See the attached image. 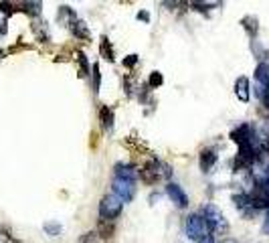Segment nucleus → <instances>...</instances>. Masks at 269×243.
Listing matches in <instances>:
<instances>
[{
	"instance_id": "11",
	"label": "nucleus",
	"mask_w": 269,
	"mask_h": 243,
	"mask_svg": "<svg viewBox=\"0 0 269 243\" xmlns=\"http://www.w3.org/2000/svg\"><path fill=\"white\" fill-rule=\"evenodd\" d=\"M57 20L63 24V26H71L77 16H75V10L69 8V6H59V12H57Z\"/></svg>"
},
{
	"instance_id": "17",
	"label": "nucleus",
	"mask_w": 269,
	"mask_h": 243,
	"mask_svg": "<svg viewBox=\"0 0 269 243\" xmlns=\"http://www.w3.org/2000/svg\"><path fill=\"white\" fill-rule=\"evenodd\" d=\"M99 51H102V57L104 59H108L110 63L116 59V55H114V45H112V41L108 39V37H102V43H99Z\"/></svg>"
},
{
	"instance_id": "22",
	"label": "nucleus",
	"mask_w": 269,
	"mask_h": 243,
	"mask_svg": "<svg viewBox=\"0 0 269 243\" xmlns=\"http://www.w3.org/2000/svg\"><path fill=\"white\" fill-rule=\"evenodd\" d=\"M162 83H164L162 73H160V71H152V73H150V79H148V87H150V89H156V87H160Z\"/></svg>"
},
{
	"instance_id": "26",
	"label": "nucleus",
	"mask_w": 269,
	"mask_h": 243,
	"mask_svg": "<svg viewBox=\"0 0 269 243\" xmlns=\"http://www.w3.org/2000/svg\"><path fill=\"white\" fill-rule=\"evenodd\" d=\"M138 20H142V22H150V14H148L146 10H140V12H138Z\"/></svg>"
},
{
	"instance_id": "5",
	"label": "nucleus",
	"mask_w": 269,
	"mask_h": 243,
	"mask_svg": "<svg viewBox=\"0 0 269 243\" xmlns=\"http://www.w3.org/2000/svg\"><path fill=\"white\" fill-rule=\"evenodd\" d=\"M253 138H255V130H253L251 124H241V126H237V128L231 132V140H233L235 144H239V146H245V144L257 146V142H255ZM257 148H259V146H257Z\"/></svg>"
},
{
	"instance_id": "12",
	"label": "nucleus",
	"mask_w": 269,
	"mask_h": 243,
	"mask_svg": "<svg viewBox=\"0 0 269 243\" xmlns=\"http://www.w3.org/2000/svg\"><path fill=\"white\" fill-rule=\"evenodd\" d=\"M32 32H35L37 39L43 41V43H49V39H51L49 28H47V22L41 20V18H35V20H32Z\"/></svg>"
},
{
	"instance_id": "31",
	"label": "nucleus",
	"mask_w": 269,
	"mask_h": 243,
	"mask_svg": "<svg viewBox=\"0 0 269 243\" xmlns=\"http://www.w3.org/2000/svg\"><path fill=\"white\" fill-rule=\"evenodd\" d=\"M2 57H4V53H2V49H0V59H2Z\"/></svg>"
},
{
	"instance_id": "7",
	"label": "nucleus",
	"mask_w": 269,
	"mask_h": 243,
	"mask_svg": "<svg viewBox=\"0 0 269 243\" xmlns=\"http://www.w3.org/2000/svg\"><path fill=\"white\" fill-rule=\"evenodd\" d=\"M114 175H116V179H124V181H132V183L140 179V170L134 164H124V162L114 166Z\"/></svg>"
},
{
	"instance_id": "19",
	"label": "nucleus",
	"mask_w": 269,
	"mask_h": 243,
	"mask_svg": "<svg viewBox=\"0 0 269 243\" xmlns=\"http://www.w3.org/2000/svg\"><path fill=\"white\" fill-rule=\"evenodd\" d=\"M18 6H20V10H22V12L30 14L32 18H37V16L41 14V8H43V4H41V2H20Z\"/></svg>"
},
{
	"instance_id": "4",
	"label": "nucleus",
	"mask_w": 269,
	"mask_h": 243,
	"mask_svg": "<svg viewBox=\"0 0 269 243\" xmlns=\"http://www.w3.org/2000/svg\"><path fill=\"white\" fill-rule=\"evenodd\" d=\"M112 195H116L122 203H130L136 195V183L132 181H124V179H114L112 183Z\"/></svg>"
},
{
	"instance_id": "6",
	"label": "nucleus",
	"mask_w": 269,
	"mask_h": 243,
	"mask_svg": "<svg viewBox=\"0 0 269 243\" xmlns=\"http://www.w3.org/2000/svg\"><path fill=\"white\" fill-rule=\"evenodd\" d=\"M166 195L170 197V201L178 207V209H186L188 207V197L182 191V187H178L176 183H168L166 185Z\"/></svg>"
},
{
	"instance_id": "16",
	"label": "nucleus",
	"mask_w": 269,
	"mask_h": 243,
	"mask_svg": "<svg viewBox=\"0 0 269 243\" xmlns=\"http://www.w3.org/2000/svg\"><path fill=\"white\" fill-rule=\"evenodd\" d=\"M255 79H257V85L269 89V63H259L257 69H255Z\"/></svg>"
},
{
	"instance_id": "18",
	"label": "nucleus",
	"mask_w": 269,
	"mask_h": 243,
	"mask_svg": "<svg viewBox=\"0 0 269 243\" xmlns=\"http://www.w3.org/2000/svg\"><path fill=\"white\" fill-rule=\"evenodd\" d=\"M75 61H77V65H79V77H87L89 75V61H87V57H85V53L83 51H75Z\"/></svg>"
},
{
	"instance_id": "9",
	"label": "nucleus",
	"mask_w": 269,
	"mask_h": 243,
	"mask_svg": "<svg viewBox=\"0 0 269 243\" xmlns=\"http://www.w3.org/2000/svg\"><path fill=\"white\" fill-rule=\"evenodd\" d=\"M217 154H215V150H209V148H205L203 152H200V160H198V164H200V170L203 172H211L213 170V166L217 164Z\"/></svg>"
},
{
	"instance_id": "3",
	"label": "nucleus",
	"mask_w": 269,
	"mask_h": 243,
	"mask_svg": "<svg viewBox=\"0 0 269 243\" xmlns=\"http://www.w3.org/2000/svg\"><path fill=\"white\" fill-rule=\"evenodd\" d=\"M122 209H124V203L116 195H106L99 201V217L104 221H114L116 217H120Z\"/></svg>"
},
{
	"instance_id": "23",
	"label": "nucleus",
	"mask_w": 269,
	"mask_h": 243,
	"mask_svg": "<svg viewBox=\"0 0 269 243\" xmlns=\"http://www.w3.org/2000/svg\"><path fill=\"white\" fill-rule=\"evenodd\" d=\"M79 243H99V235L95 231H87L79 237Z\"/></svg>"
},
{
	"instance_id": "21",
	"label": "nucleus",
	"mask_w": 269,
	"mask_h": 243,
	"mask_svg": "<svg viewBox=\"0 0 269 243\" xmlns=\"http://www.w3.org/2000/svg\"><path fill=\"white\" fill-rule=\"evenodd\" d=\"M91 77H93V85H91V89H93V93H99V85H102V73H99V65L97 63H93V67H91Z\"/></svg>"
},
{
	"instance_id": "1",
	"label": "nucleus",
	"mask_w": 269,
	"mask_h": 243,
	"mask_svg": "<svg viewBox=\"0 0 269 243\" xmlns=\"http://www.w3.org/2000/svg\"><path fill=\"white\" fill-rule=\"evenodd\" d=\"M184 231H186L188 239L200 241V239H205L207 235H211V225H209V221H207L203 215H190V217H186Z\"/></svg>"
},
{
	"instance_id": "30",
	"label": "nucleus",
	"mask_w": 269,
	"mask_h": 243,
	"mask_svg": "<svg viewBox=\"0 0 269 243\" xmlns=\"http://www.w3.org/2000/svg\"><path fill=\"white\" fill-rule=\"evenodd\" d=\"M221 243H237L235 239H225V241H221Z\"/></svg>"
},
{
	"instance_id": "13",
	"label": "nucleus",
	"mask_w": 269,
	"mask_h": 243,
	"mask_svg": "<svg viewBox=\"0 0 269 243\" xmlns=\"http://www.w3.org/2000/svg\"><path fill=\"white\" fill-rule=\"evenodd\" d=\"M69 28H71V32H73L77 39H81V41H89V39H91L89 26H87L83 20H79V18H77V20H75V22H73Z\"/></svg>"
},
{
	"instance_id": "24",
	"label": "nucleus",
	"mask_w": 269,
	"mask_h": 243,
	"mask_svg": "<svg viewBox=\"0 0 269 243\" xmlns=\"http://www.w3.org/2000/svg\"><path fill=\"white\" fill-rule=\"evenodd\" d=\"M0 10H2L6 16H10V14H14V4H12V2H0Z\"/></svg>"
},
{
	"instance_id": "29",
	"label": "nucleus",
	"mask_w": 269,
	"mask_h": 243,
	"mask_svg": "<svg viewBox=\"0 0 269 243\" xmlns=\"http://www.w3.org/2000/svg\"><path fill=\"white\" fill-rule=\"evenodd\" d=\"M4 32H6V24H4V22H0V37H2Z\"/></svg>"
},
{
	"instance_id": "2",
	"label": "nucleus",
	"mask_w": 269,
	"mask_h": 243,
	"mask_svg": "<svg viewBox=\"0 0 269 243\" xmlns=\"http://www.w3.org/2000/svg\"><path fill=\"white\" fill-rule=\"evenodd\" d=\"M200 215L209 221L211 231H217V233H221V235H225V233L229 231V223H227V219H225V215L221 213L219 207H215V205H205V207L200 209Z\"/></svg>"
},
{
	"instance_id": "8",
	"label": "nucleus",
	"mask_w": 269,
	"mask_h": 243,
	"mask_svg": "<svg viewBox=\"0 0 269 243\" xmlns=\"http://www.w3.org/2000/svg\"><path fill=\"white\" fill-rule=\"evenodd\" d=\"M235 95H237V99L243 101V103L249 101V97H251V83H249V77H245V75L237 77V81H235Z\"/></svg>"
},
{
	"instance_id": "20",
	"label": "nucleus",
	"mask_w": 269,
	"mask_h": 243,
	"mask_svg": "<svg viewBox=\"0 0 269 243\" xmlns=\"http://www.w3.org/2000/svg\"><path fill=\"white\" fill-rule=\"evenodd\" d=\"M43 229H45V233H47L49 237H57V235L63 231V227H61L59 221H47V223L43 225Z\"/></svg>"
},
{
	"instance_id": "10",
	"label": "nucleus",
	"mask_w": 269,
	"mask_h": 243,
	"mask_svg": "<svg viewBox=\"0 0 269 243\" xmlns=\"http://www.w3.org/2000/svg\"><path fill=\"white\" fill-rule=\"evenodd\" d=\"M99 122H102V130L104 132H112L114 130V110L110 106H102L99 108Z\"/></svg>"
},
{
	"instance_id": "15",
	"label": "nucleus",
	"mask_w": 269,
	"mask_h": 243,
	"mask_svg": "<svg viewBox=\"0 0 269 243\" xmlns=\"http://www.w3.org/2000/svg\"><path fill=\"white\" fill-rule=\"evenodd\" d=\"M241 24H243V28L247 30V34H249L251 39H253V37L257 34V30H259V18L253 16V14L243 16V18H241Z\"/></svg>"
},
{
	"instance_id": "25",
	"label": "nucleus",
	"mask_w": 269,
	"mask_h": 243,
	"mask_svg": "<svg viewBox=\"0 0 269 243\" xmlns=\"http://www.w3.org/2000/svg\"><path fill=\"white\" fill-rule=\"evenodd\" d=\"M138 59H140V57H138V55H134V53H132V55H128V57L124 59V67H128V69H134V65L138 63Z\"/></svg>"
},
{
	"instance_id": "28",
	"label": "nucleus",
	"mask_w": 269,
	"mask_h": 243,
	"mask_svg": "<svg viewBox=\"0 0 269 243\" xmlns=\"http://www.w3.org/2000/svg\"><path fill=\"white\" fill-rule=\"evenodd\" d=\"M263 233H267V235H269V213H267V219H265V223H263Z\"/></svg>"
},
{
	"instance_id": "14",
	"label": "nucleus",
	"mask_w": 269,
	"mask_h": 243,
	"mask_svg": "<svg viewBox=\"0 0 269 243\" xmlns=\"http://www.w3.org/2000/svg\"><path fill=\"white\" fill-rule=\"evenodd\" d=\"M95 233L99 235V239H110V237H114V233H116V223L114 221H99L97 223V229H95Z\"/></svg>"
},
{
	"instance_id": "27",
	"label": "nucleus",
	"mask_w": 269,
	"mask_h": 243,
	"mask_svg": "<svg viewBox=\"0 0 269 243\" xmlns=\"http://www.w3.org/2000/svg\"><path fill=\"white\" fill-rule=\"evenodd\" d=\"M198 243H215V237H213V235H207L205 239H200Z\"/></svg>"
}]
</instances>
